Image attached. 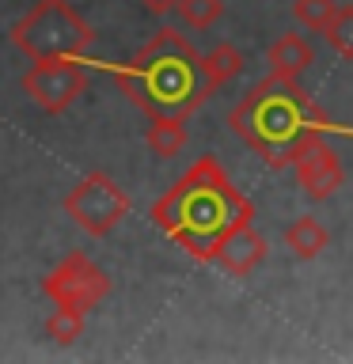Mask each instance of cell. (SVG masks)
<instances>
[{"label":"cell","mask_w":353,"mask_h":364,"mask_svg":"<svg viewBox=\"0 0 353 364\" xmlns=\"http://www.w3.org/2000/svg\"><path fill=\"white\" fill-rule=\"evenodd\" d=\"M152 224L164 235L198 262H213V250L221 247V239L239 224H251V201L232 186V178L224 175V167L213 156H201L164 198L152 201Z\"/></svg>","instance_id":"1"},{"label":"cell","mask_w":353,"mask_h":364,"mask_svg":"<svg viewBox=\"0 0 353 364\" xmlns=\"http://www.w3.org/2000/svg\"><path fill=\"white\" fill-rule=\"evenodd\" d=\"M88 68L110 73L118 80L122 95L141 107L148 118L171 114V118H190L194 110L209 99L201 80V53L186 42V34L179 27H159L141 50L133 53V61H95L84 57Z\"/></svg>","instance_id":"2"},{"label":"cell","mask_w":353,"mask_h":364,"mask_svg":"<svg viewBox=\"0 0 353 364\" xmlns=\"http://www.w3.org/2000/svg\"><path fill=\"white\" fill-rule=\"evenodd\" d=\"M236 136L255 148L270 167H289L293 164V148L304 133H327V118L319 114V107L307 102L300 91V80H285V76H266L258 87H251L243 99L228 114Z\"/></svg>","instance_id":"3"},{"label":"cell","mask_w":353,"mask_h":364,"mask_svg":"<svg viewBox=\"0 0 353 364\" xmlns=\"http://www.w3.org/2000/svg\"><path fill=\"white\" fill-rule=\"evenodd\" d=\"M11 46L23 50L31 61H46V57H73L84 61L91 57V42L95 31L68 0H34L23 19L11 23Z\"/></svg>","instance_id":"4"},{"label":"cell","mask_w":353,"mask_h":364,"mask_svg":"<svg viewBox=\"0 0 353 364\" xmlns=\"http://www.w3.org/2000/svg\"><path fill=\"white\" fill-rule=\"evenodd\" d=\"M130 209H133L130 193H125L107 171H88V175L65 193V213L95 239L110 235L114 228L130 216Z\"/></svg>","instance_id":"5"},{"label":"cell","mask_w":353,"mask_h":364,"mask_svg":"<svg viewBox=\"0 0 353 364\" xmlns=\"http://www.w3.org/2000/svg\"><path fill=\"white\" fill-rule=\"evenodd\" d=\"M88 65L73 57H46L23 73V91L42 114H65L88 91Z\"/></svg>","instance_id":"6"},{"label":"cell","mask_w":353,"mask_h":364,"mask_svg":"<svg viewBox=\"0 0 353 364\" xmlns=\"http://www.w3.org/2000/svg\"><path fill=\"white\" fill-rule=\"evenodd\" d=\"M42 292L53 304H68V307H80V311H91L95 304H102L110 296V277L84 250H73V255H65L42 277Z\"/></svg>","instance_id":"7"},{"label":"cell","mask_w":353,"mask_h":364,"mask_svg":"<svg viewBox=\"0 0 353 364\" xmlns=\"http://www.w3.org/2000/svg\"><path fill=\"white\" fill-rule=\"evenodd\" d=\"M296 171V182H300V190L307 193L312 201H323L330 198L342 182H346V167H342V159L338 152L323 141V133L312 129V133H304L300 141H296L293 148V164Z\"/></svg>","instance_id":"8"},{"label":"cell","mask_w":353,"mask_h":364,"mask_svg":"<svg viewBox=\"0 0 353 364\" xmlns=\"http://www.w3.org/2000/svg\"><path fill=\"white\" fill-rule=\"evenodd\" d=\"M213 262L228 277H247L266 262V235L255 232V224H239L221 239V247L213 250Z\"/></svg>","instance_id":"9"},{"label":"cell","mask_w":353,"mask_h":364,"mask_svg":"<svg viewBox=\"0 0 353 364\" xmlns=\"http://www.w3.org/2000/svg\"><path fill=\"white\" fill-rule=\"evenodd\" d=\"M266 61H270V73L273 76L300 80L307 68L315 65V50H312V42H307L300 31H285L281 38L266 50Z\"/></svg>","instance_id":"10"},{"label":"cell","mask_w":353,"mask_h":364,"mask_svg":"<svg viewBox=\"0 0 353 364\" xmlns=\"http://www.w3.org/2000/svg\"><path fill=\"white\" fill-rule=\"evenodd\" d=\"M239 73H243V53H239L232 42H221V46H213L209 53H201V80H205V91H209V95H216L224 84H232Z\"/></svg>","instance_id":"11"},{"label":"cell","mask_w":353,"mask_h":364,"mask_svg":"<svg viewBox=\"0 0 353 364\" xmlns=\"http://www.w3.org/2000/svg\"><path fill=\"white\" fill-rule=\"evenodd\" d=\"M330 243V232L323 220H315V216H296V220L285 228V247L293 250L300 262H312L327 250Z\"/></svg>","instance_id":"12"},{"label":"cell","mask_w":353,"mask_h":364,"mask_svg":"<svg viewBox=\"0 0 353 364\" xmlns=\"http://www.w3.org/2000/svg\"><path fill=\"white\" fill-rule=\"evenodd\" d=\"M144 144L148 152L159 159H171L186 148V118H171V114H159L152 118V125L144 129Z\"/></svg>","instance_id":"13"},{"label":"cell","mask_w":353,"mask_h":364,"mask_svg":"<svg viewBox=\"0 0 353 364\" xmlns=\"http://www.w3.org/2000/svg\"><path fill=\"white\" fill-rule=\"evenodd\" d=\"M84 330H88V311L68 307V304H53L50 318H46V334H50L53 346H73V341L84 338Z\"/></svg>","instance_id":"14"},{"label":"cell","mask_w":353,"mask_h":364,"mask_svg":"<svg viewBox=\"0 0 353 364\" xmlns=\"http://www.w3.org/2000/svg\"><path fill=\"white\" fill-rule=\"evenodd\" d=\"M171 11L179 16L182 27L190 31H209L216 19L224 16V0H175Z\"/></svg>","instance_id":"15"},{"label":"cell","mask_w":353,"mask_h":364,"mask_svg":"<svg viewBox=\"0 0 353 364\" xmlns=\"http://www.w3.org/2000/svg\"><path fill=\"white\" fill-rule=\"evenodd\" d=\"M323 38H327V46L338 57L353 61V4H338L334 8V16H330V23L323 27Z\"/></svg>","instance_id":"16"},{"label":"cell","mask_w":353,"mask_h":364,"mask_svg":"<svg viewBox=\"0 0 353 364\" xmlns=\"http://www.w3.org/2000/svg\"><path fill=\"white\" fill-rule=\"evenodd\" d=\"M334 8H338V0H293V19L307 31L323 34V27L334 16Z\"/></svg>","instance_id":"17"},{"label":"cell","mask_w":353,"mask_h":364,"mask_svg":"<svg viewBox=\"0 0 353 364\" xmlns=\"http://www.w3.org/2000/svg\"><path fill=\"white\" fill-rule=\"evenodd\" d=\"M141 4L152 11V16H164V11H171V4H175V0H141Z\"/></svg>","instance_id":"18"}]
</instances>
